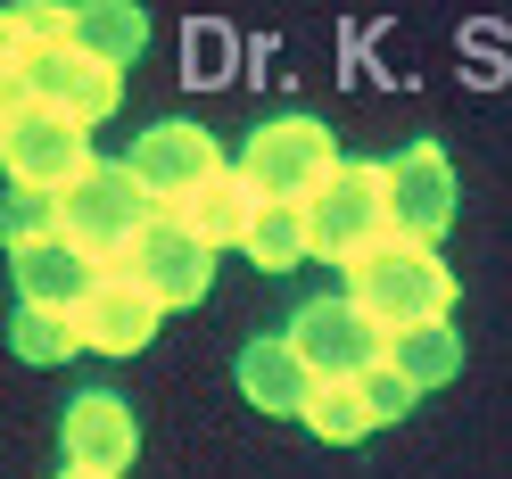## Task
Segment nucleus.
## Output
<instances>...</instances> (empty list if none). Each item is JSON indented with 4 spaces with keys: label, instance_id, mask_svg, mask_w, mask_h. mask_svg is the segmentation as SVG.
<instances>
[{
    "label": "nucleus",
    "instance_id": "nucleus-1",
    "mask_svg": "<svg viewBox=\"0 0 512 479\" xmlns=\"http://www.w3.org/2000/svg\"><path fill=\"white\" fill-rule=\"evenodd\" d=\"M347 298L397 339V331L446 323V306H455V273H446L438 248H422V240H380L372 257L347 273Z\"/></svg>",
    "mask_w": 512,
    "mask_h": 479
},
{
    "label": "nucleus",
    "instance_id": "nucleus-2",
    "mask_svg": "<svg viewBox=\"0 0 512 479\" xmlns=\"http://www.w3.org/2000/svg\"><path fill=\"white\" fill-rule=\"evenodd\" d=\"M0 108H50L67 124H108L124 108V75L83 58L75 42L67 50H42V58H0Z\"/></svg>",
    "mask_w": 512,
    "mask_h": 479
},
{
    "label": "nucleus",
    "instance_id": "nucleus-3",
    "mask_svg": "<svg viewBox=\"0 0 512 479\" xmlns=\"http://www.w3.org/2000/svg\"><path fill=\"white\" fill-rule=\"evenodd\" d=\"M339 166H347V157H339V141H331V124L273 116V124H256V133H248V149H240L232 174H240L265 207H306Z\"/></svg>",
    "mask_w": 512,
    "mask_h": 479
},
{
    "label": "nucleus",
    "instance_id": "nucleus-4",
    "mask_svg": "<svg viewBox=\"0 0 512 479\" xmlns=\"http://www.w3.org/2000/svg\"><path fill=\"white\" fill-rule=\"evenodd\" d=\"M157 215H166V207L133 182V166H108V157H100V174H83L67 199H58V240H75L83 257H100V265H124L133 240L149 232Z\"/></svg>",
    "mask_w": 512,
    "mask_h": 479
},
{
    "label": "nucleus",
    "instance_id": "nucleus-5",
    "mask_svg": "<svg viewBox=\"0 0 512 479\" xmlns=\"http://www.w3.org/2000/svg\"><path fill=\"white\" fill-rule=\"evenodd\" d=\"M0 166H9L17 190H34V199H67L83 174H100V157H91V133L50 108H0Z\"/></svg>",
    "mask_w": 512,
    "mask_h": 479
},
{
    "label": "nucleus",
    "instance_id": "nucleus-6",
    "mask_svg": "<svg viewBox=\"0 0 512 479\" xmlns=\"http://www.w3.org/2000/svg\"><path fill=\"white\" fill-rule=\"evenodd\" d=\"M306 223H314V257H331V265L356 273L380 240H397V223H389V190H380V166L347 157V166L306 199Z\"/></svg>",
    "mask_w": 512,
    "mask_h": 479
},
{
    "label": "nucleus",
    "instance_id": "nucleus-7",
    "mask_svg": "<svg viewBox=\"0 0 512 479\" xmlns=\"http://www.w3.org/2000/svg\"><path fill=\"white\" fill-rule=\"evenodd\" d=\"M290 347L306 356L314 380H372L380 364H389V331H380L347 290L339 298H306L290 314Z\"/></svg>",
    "mask_w": 512,
    "mask_h": 479
},
{
    "label": "nucleus",
    "instance_id": "nucleus-8",
    "mask_svg": "<svg viewBox=\"0 0 512 479\" xmlns=\"http://www.w3.org/2000/svg\"><path fill=\"white\" fill-rule=\"evenodd\" d=\"M124 166H133V182L149 190L157 207H182V199H199L215 174H232V166H223V149H215V133H207V124H182V116L149 124Z\"/></svg>",
    "mask_w": 512,
    "mask_h": 479
},
{
    "label": "nucleus",
    "instance_id": "nucleus-9",
    "mask_svg": "<svg viewBox=\"0 0 512 479\" xmlns=\"http://www.w3.org/2000/svg\"><path fill=\"white\" fill-rule=\"evenodd\" d=\"M380 190H389V223L397 240H438L455 223V166L438 141H405L397 157H380Z\"/></svg>",
    "mask_w": 512,
    "mask_h": 479
},
{
    "label": "nucleus",
    "instance_id": "nucleus-10",
    "mask_svg": "<svg viewBox=\"0 0 512 479\" xmlns=\"http://www.w3.org/2000/svg\"><path fill=\"white\" fill-rule=\"evenodd\" d=\"M108 273H133L141 290L174 314V306H199V298H207V281H215V248H207V240H190L174 215H157L149 232L133 240V257L108 265Z\"/></svg>",
    "mask_w": 512,
    "mask_h": 479
},
{
    "label": "nucleus",
    "instance_id": "nucleus-11",
    "mask_svg": "<svg viewBox=\"0 0 512 479\" xmlns=\"http://www.w3.org/2000/svg\"><path fill=\"white\" fill-rule=\"evenodd\" d=\"M133 446H141V430H133V405H124L116 389H83L75 405H67V422H58V455H67V471H124L133 463Z\"/></svg>",
    "mask_w": 512,
    "mask_h": 479
},
{
    "label": "nucleus",
    "instance_id": "nucleus-12",
    "mask_svg": "<svg viewBox=\"0 0 512 479\" xmlns=\"http://www.w3.org/2000/svg\"><path fill=\"white\" fill-rule=\"evenodd\" d=\"M9 257H17V298L25 306H58V314H83V298L108 281L100 257H83V248L58 240V232L34 240V248H9Z\"/></svg>",
    "mask_w": 512,
    "mask_h": 479
},
{
    "label": "nucleus",
    "instance_id": "nucleus-13",
    "mask_svg": "<svg viewBox=\"0 0 512 479\" xmlns=\"http://www.w3.org/2000/svg\"><path fill=\"white\" fill-rule=\"evenodd\" d=\"M157 323H166V306H157L133 273H108L100 290L83 298V314H75L83 347H100V356H133V347H149V339H157Z\"/></svg>",
    "mask_w": 512,
    "mask_h": 479
},
{
    "label": "nucleus",
    "instance_id": "nucleus-14",
    "mask_svg": "<svg viewBox=\"0 0 512 479\" xmlns=\"http://www.w3.org/2000/svg\"><path fill=\"white\" fill-rule=\"evenodd\" d=\"M240 389H248V405L298 413V422H306V405H314L323 380L306 372V356L290 347V331H273V339H248V347H240Z\"/></svg>",
    "mask_w": 512,
    "mask_h": 479
},
{
    "label": "nucleus",
    "instance_id": "nucleus-15",
    "mask_svg": "<svg viewBox=\"0 0 512 479\" xmlns=\"http://www.w3.org/2000/svg\"><path fill=\"white\" fill-rule=\"evenodd\" d=\"M256 207H265V199H256V190H248L240 174H215V182L199 190V199H182V207H166V215L182 223L190 240H207L215 257H223V248H248V223H256Z\"/></svg>",
    "mask_w": 512,
    "mask_h": 479
},
{
    "label": "nucleus",
    "instance_id": "nucleus-16",
    "mask_svg": "<svg viewBox=\"0 0 512 479\" xmlns=\"http://www.w3.org/2000/svg\"><path fill=\"white\" fill-rule=\"evenodd\" d=\"M149 42V17L141 9H124V0H91V9H75V50L83 58H100V67H133Z\"/></svg>",
    "mask_w": 512,
    "mask_h": 479
},
{
    "label": "nucleus",
    "instance_id": "nucleus-17",
    "mask_svg": "<svg viewBox=\"0 0 512 479\" xmlns=\"http://www.w3.org/2000/svg\"><path fill=\"white\" fill-rule=\"evenodd\" d=\"M389 372H405L413 389H438V380H455V372H463V331H455V323L397 331V339H389Z\"/></svg>",
    "mask_w": 512,
    "mask_h": 479
},
{
    "label": "nucleus",
    "instance_id": "nucleus-18",
    "mask_svg": "<svg viewBox=\"0 0 512 479\" xmlns=\"http://www.w3.org/2000/svg\"><path fill=\"white\" fill-rule=\"evenodd\" d=\"M248 257L265 265V273H298V265L314 257V223H306V207H256V223H248Z\"/></svg>",
    "mask_w": 512,
    "mask_h": 479
},
{
    "label": "nucleus",
    "instance_id": "nucleus-19",
    "mask_svg": "<svg viewBox=\"0 0 512 479\" xmlns=\"http://www.w3.org/2000/svg\"><path fill=\"white\" fill-rule=\"evenodd\" d=\"M306 430L331 438V446L372 438L380 422H372V405H364V380H323V389H314V405H306Z\"/></svg>",
    "mask_w": 512,
    "mask_h": 479
},
{
    "label": "nucleus",
    "instance_id": "nucleus-20",
    "mask_svg": "<svg viewBox=\"0 0 512 479\" xmlns=\"http://www.w3.org/2000/svg\"><path fill=\"white\" fill-rule=\"evenodd\" d=\"M83 331H75V314H58V306H25L17 298V356L25 364H58V356H75Z\"/></svg>",
    "mask_w": 512,
    "mask_h": 479
},
{
    "label": "nucleus",
    "instance_id": "nucleus-21",
    "mask_svg": "<svg viewBox=\"0 0 512 479\" xmlns=\"http://www.w3.org/2000/svg\"><path fill=\"white\" fill-rule=\"evenodd\" d=\"M413 397H422V389H413L405 372H389V364H380V372L364 380V405H372V422H397V413H405Z\"/></svg>",
    "mask_w": 512,
    "mask_h": 479
},
{
    "label": "nucleus",
    "instance_id": "nucleus-22",
    "mask_svg": "<svg viewBox=\"0 0 512 479\" xmlns=\"http://www.w3.org/2000/svg\"><path fill=\"white\" fill-rule=\"evenodd\" d=\"M223 58H232V42L190 25V83H232V75H223Z\"/></svg>",
    "mask_w": 512,
    "mask_h": 479
},
{
    "label": "nucleus",
    "instance_id": "nucleus-23",
    "mask_svg": "<svg viewBox=\"0 0 512 479\" xmlns=\"http://www.w3.org/2000/svg\"><path fill=\"white\" fill-rule=\"evenodd\" d=\"M58 479H108V471H58Z\"/></svg>",
    "mask_w": 512,
    "mask_h": 479
}]
</instances>
